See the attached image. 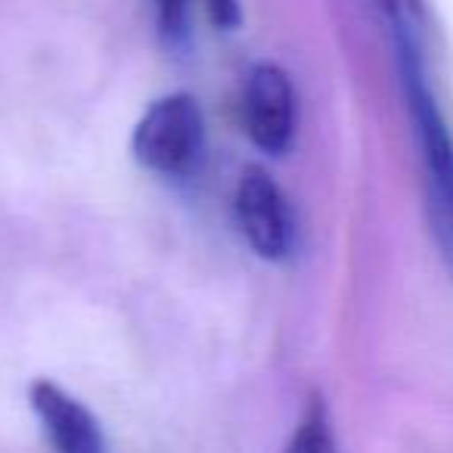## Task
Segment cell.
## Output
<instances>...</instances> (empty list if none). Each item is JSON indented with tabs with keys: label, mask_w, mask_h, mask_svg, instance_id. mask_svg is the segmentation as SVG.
I'll return each instance as SVG.
<instances>
[{
	"label": "cell",
	"mask_w": 453,
	"mask_h": 453,
	"mask_svg": "<svg viewBox=\"0 0 453 453\" xmlns=\"http://www.w3.org/2000/svg\"><path fill=\"white\" fill-rule=\"evenodd\" d=\"M397 53H401L403 90H407L410 119H413L416 146H419L428 220L441 252L453 267V134L426 81V65L419 59V47L413 41L407 16H397Z\"/></svg>",
	"instance_id": "obj_1"
},
{
	"label": "cell",
	"mask_w": 453,
	"mask_h": 453,
	"mask_svg": "<svg viewBox=\"0 0 453 453\" xmlns=\"http://www.w3.org/2000/svg\"><path fill=\"white\" fill-rule=\"evenodd\" d=\"M131 150L143 168L162 177H183L199 165L205 150V119L189 94L156 100L137 121Z\"/></svg>",
	"instance_id": "obj_2"
},
{
	"label": "cell",
	"mask_w": 453,
	"mask_h": 453,
	"mask_svg": "<svg viewBox=\"0 0 453 453\" xmlns=\"http://www.w3.org/2000/svg\"><path fill=\"white\" fill-rule=\"evenodd\" d=\"M236 220L246 242L261 258H286L292 249V211L280 183L265 168L252 165L236 183Z\"/></svg>",
	"instance_id": "obj_3"
},
{
	"label": "cell",
	"mask_w": 453,
	"mask_h": 453,
	"mask_svg": "<svg viewBox=\"0 0 453 453\" xmlns=\"http://www.w3.org/2000/svg\"><path fill=\"white\" fill-rule=\"evenodd\" d=\"M242 125L258 150L283 152L296 134V90L280 65L261 63L249 72L242 94Z\"/></svg>",
	"instance_id": "obj_4"
},
{
	"label": "cell",
	"mask_w": 453,
	"mask_h": 453,
	"mask_svg": "<svg viewBox=\"0 0 453 453\" xmlns=\"http://www.w3.org/2000/svg\"><path fill=\"white\" fill-rule=\"evenodd\" d=\"M28 401L57 453H106L100 419L57 382L38 379L28 391Z\"/></svg>",
	"instance_id": "obj_5"
},
{
	"label": "cell",
	"mask_w": 453,
	"mask_h": 453,
	"mask_svg": "<svg viewBox=\"0 0 453 453\" xmlns=\"http://www.w3.org/2000/svg\"><path fill=\"white\" fill-rule=\"evenodd\" d=\"M283 453H339V444H335V434L329 428L323 403H314L304 413V419L298 422L296 434H292V441L286 444Z\"/></svg>",
	"instance_id": "obj_6"
},
{
	"label": "cell",
	"mask_w": 453,
	"mask_h": 453,
	"mask_svg": "<svg viewBox=\"0 0 453 453\" xmlns=\"http://www.w3.org/2000/svg\"><path fill=\"white\" fill-rule=\"evenodd\" d=\"M152 13H156L158 35H162L168 47H180L189 38L193 0H152Z\"/></svg>",
	"instance_id": "obj_7"
},
{
	"label": "cell",
	"mask_w": 453,
	"mask_h": 453,
	"mask_svg": "<svg viewBox=\"0 0 453 453\" xmlns=\"http://www.w3.org/2000/svg\"><path fill=\"white\" fill-rule=\"evenodd\" d=\"M202 7L208 10V16H211L214 26L226 28V32H234V28L242 22L240 0H202Z\"/></svg>",
	"instance_id": "obj_8"
}]
</instances>
